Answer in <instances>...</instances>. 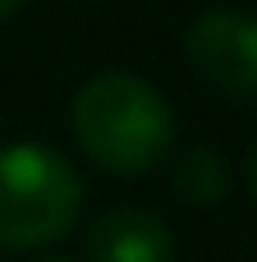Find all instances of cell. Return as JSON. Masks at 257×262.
Masks as SVG:
<instances>
[{"mask_svg":"<svg viewBox=\"0 0 257 262\" xmlns=\"http://www.w3.org/2000/svg\"><path fill=\"white\" fill-rule=\"evenodd\" d=\"M248 189H253V198H257V143H253V152H248Z\"/></svg>","mask_w":257,"mask_h":262,"instance_id":"6","label":"cell"},{"mask_svg":"<svg viewBox=\"0 0 257 262\" xmlns=\"http://www.w3.org/2000/svg\"><path fill=\"white\" fill-rule=\"evenodd\" d=\"M41 262H69V258H41Z\"/></svg>","mask_w":257,"mask_h":262,"instance_id":"8","label":"cell"},{"mask_svg":"<svg viewBox=\"0 0 257 262\" xmlns=\"http://www.w3.org/2000/svg\"><path fill=\"white\" fill-rule=\"evenodd\" d=\"M69 129L83 157L110 175H147L175 147L166 97L138 74H97L69 106Z\"/></svg>","mask_w":257,"mask_h":262,"instance_id":"1","label":"cell"},{"mask_svg":"<svg viewBox=\"0 0 257 262\" xmlns=\"http://www.w3.org/2000/svg\"><path fill=\"white\" fill-rule=\"evenodd\" d=\"M83 216V180L46 143L0 147V249L60 244Z\"/></svg>","mask_w":257,"mask_h":262,"instance_id":"2","label":"cell"},{"mask_svg":"<svg viewBox=\"0 0 257 262\" xmlns=\"http://www.w3.org/2000/svg\"><path fill=\"white\" fill-rule=\"evenodd\" d=\"M18 5H23V0H0V23H5V18H9V14H14Z\"/></svg>","mask_w":257,"mask_h":262,"instance_id":"7","label":"cell"},{"mask_svg":"<svg viewBox=\"0 0 257 262\" xmlns=\"http://www.w3.org/2000/svg\"><path fill=\"white\" fill-rule=\"evenodd\" d=\"M92 262H175V235L156 212L110 207L87 230Z\"/></svg>","mask_w":257,"mask_h":262,"instance_id":"4","label":"cell"},{"mask_svg":"<svg viewBox=\"0 0 257 262\" xmlns=\"http://www.w3.org/2000/svg\"><path fill=\"white\" fill-rule=\"evenodd\" d=\"M189 64L230 97H257V14L207 9L184 32Z\"/></svg>","mask_w":257,"mask_h":262,"instance_id":"3","label":"cell"},{"mask_svg":"<svg viewBox=\"0 0 257 262\" xmlns=\"http://www.w3.org/2000/svg\"><path fill=\"white\" fill-rule=\"evenodd\" d=\"M170 189H175V198H184L193 207H216L230 193V166L212 147H189L170 166Z\"/></svg>","mask_w":257,"mask_h":262,"instance_id":"5","label":"cell"}]
</instances>
